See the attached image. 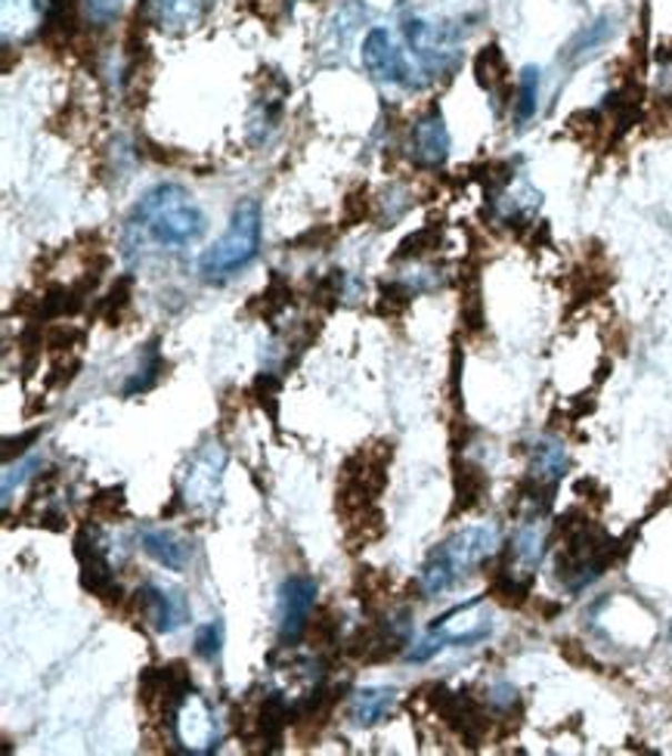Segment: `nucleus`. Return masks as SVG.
Masks as SVG:
<instances>
[{
	"label": "nucleus",
	"instance_id": "f257e3e1",
	"mask_svg": "<svg viewBox=\"0 0 672 756\" xmlns=\"http://www.w3.org/2000/svg\"><path fill=\"white\" fill-rule=\"evenodd\" d=\"M205 214L192 202V195L177 183H161L149 190L140 205L133 208L128 233L131 242H152L159 249H183L199 242L205 233Z\"/></svg>",
	"mask_w": 672,
	"mask_h": 756
},
{
	"label": "nucleus",
	"instance_id": "f03ea898",
	"mask_svg": "<svg viewBox=\"0 0 672 756\" xmlns=\"http://www.w3.org/2000/svg\"><path fill=\"white\" fill-rule=\"evenodd\" d=\"M499 550V527L483 524V527H465L450 540H443L438 550L431 552L422 564V574L415 579L422 598L450 593L462 579L471 577L478 567L490 562Z\"/></svg>",
	"mask_w": 672,
	"mask_h": 756
},
{
	"label": "nucleus",
	"instance_id": "7ed1b4c3",
	"mask_svg": "<svg viewBox=\"0 0 672 756\" xmlns=\"http://www.w3.org/2000/svg\"><path fill=\"white\" fill-rule=\"evenodd\" d=\"M261 249V205L254 199H242L233 208L230 226L223 236L202 254L199 273L205 282H223L242 270Z\"/></svg>",
	"mask_w": 672,
	"mask_h": 756
},
{
	"label": "nucleus",
	"instance_id": "20e7f679",
	"mask_svg": "<svg viewBox=\"0 0 672 756\" xmlns=\"http://www.w3.org/2000/svg\"><path fill=\"white\" fill-rule=\"evenodd\" d=\"M394 456V444H369L360 446L348 462L341 465V481H338V512L341 518H353L369 505H375L381 490L388 487V465Z\"/></svg>",
	"mask_w": 672,
	"mask_h": 756
},
{
	"label": "nucleus",
	"instance_id": "39448f33",
	"mask_svg": "<svg viewBox=\"0 0 672 756\" xmlns=\"http://www.w3.org/2000/svg\"><path fill=\"white\" fill-rule=\"evenodd\" d=\"M140 704L147 710L149 719L156 723H174L177 710L183 707V700L192 695V676L187 664H164V667H147L137 685Z\"/></svg>",
	"mask_w": 672,
	"mask_h": 756
},
{
	"label": "nucleus",
	"instance_id": "423d86ee",
	"mask_svg": "<svg viewBox=\"0 0 672 756\" xmlns=\"http://www.w3.org/2000/svg\"><path fill=\"white\" fill-rule=\"evenodd\" d=\"M223 465H227V453L223 446L205 444L190 460V468L183 475V505L192 508L195 515H211L220 505V490H223Z\"/></svg>",
	"mask_w": 672,
	"mask_h": 756
},
{
	"label": "nucleus",
	"instance_id": "0eeeda50",
	"mask_svg": "<svg viewBox=\"0 0 672 756\" xmlns=\"http://www.w3.org/2000/svg\"><path fill=\"white\" fill-rule=\"evenodd\" d=\"M131 605L137 611V617L149 623L156 633H177L183 623L190 621V602L174 586L147 583L143 589H137L131 595Z\"/></svg>",
	"mask_w": 672,
	"mask_h": 756
},
{
	"label": "nucleus",
	"instance_id": "6e6552de",
	"mask_svg": "<svg viewBox=\"0 0 672 756\" xmlns=\"http://www.w3.org/2000/svg\"><path fill=\"white\" fill-rule=\"evenodd\" d=\"M313 605H317V579L294 574L282 583V598H279V638L285 645H294L298 638H304L308 623L313 617Z\"/></svg>",
	"mask_w": 672,
	"mask_h": 756
},
{
	"label": "nucleus",
	"instance_id": "1a4fd4ad",
	"mask_svg": "<svg viewBox=\"0 0 672 756\" xmlns=\"http://www.w3.org/2000/svg\"><path fill=\"white\" fill-rule=\"evenodd\" d=\"M431 707L440 713V719L453 728L459 738H465L468 744H481L487 728H490V716L483 710L474 697L462 695V692H450L438 685L431 695Z\"/></svg>",
	"mask_w": 672,
	"mask_h": 756
},
{
	"label": "nucleus",
	"instance_id": "9d476101",
	"mask_svg": "<svg viewBox=\"0 0 672 756\" xmlns=\"http://www.w3.org/2000/svg\"><path fill=\"white\" fill-rule=\"evenodd\" d=\"M74 555H78V567H81V586L93 593L97 598H103L106 605L121 602L118 595L116 574H112V562L100 546V540L90 534V527H81V534L74 540Z\"/></svg>",
	"mask_w": 672,
	"mask_h": 756
},
{
	"label": "nucleus",
	"instance_id": "9b49d317",
	"mask_svg": "<svg viewBox=\"0 0 672 756\" xmlns=\"http://www.w3.org/2000/svg\"><path fill=\"white\" fill-rule=\"evenodd\" d=\"M363 65L381 84H410V65L384 29H372L365 34Z\"/></svg>",
	"mask_w": 672,
	"mask_h": 756
},
{
	"label": "nucleus",
	"instance_id": "f8f14e48",
	"mask_svg": "<svg viewBox=\"0 0 672 756\" xmlns=\"http://www.w3.org/2000/svg\"><path fill=\"white\" fill-rule=\"evenodd\" d=\"M403 642H407V636L397 623L372 621L348 642V657L360 661V664H381V661H391L403 648Z\"/></svg>",
	"mask_w": 672,
	"mask_h": 756
},
{
	"label": "nucleus",
	"instance_id": "ddd939ff",
	"mask_svg": "<svg viewBox=\"0 0 672 756\" xmlns=\"http://www.w3.org/2000/svg\"><path fill=\"white\" fill-rule=\"evenodd\" d=\"M412 162L419 168H440L450 155V131H447V121L440 115L438 109H431L428 115L412 124Z\"/></svg>",
	"mask_w": 672,
	"mask_h": 756
},
{
	"label": "nucleus",
	"instance_id": "4468645a",
	"mask_svg": "<svg viewBox=\"0 0 672 756\" xmlns=\"http://www.w3.org/2000/svg\"><path fill=\"white\" fill-rule=\"evenodd\" d=\"M174 728L180 735V742L187 744L190 750H205V747H214L218 742V726H214V716L205 707L202 697L190 695L183 700V707L177 710Z\"/></svg>",
	"mask_w": 672,
	"mask_h": 756
},
{
	"label": "nucleus",
	"instance_id": "2eb2a0df",
	"mask_svg": "<svg viewBox=\"0 0 672 756\" xmlns=\"http://www.w3.org/2000/svg\"><path fill=\"white\" fill-rule=\"evenodd\" d=\"M214 0H147V16L168 31H190L195 29L208 13Z\"/></svg>",
	"mask_w": 672,
	"mask_h": 756
},
{
	"label": "nucleus",
	"instance_id": "dca6fc26",
	"mask_svg": "<svg viewBox=\"0 0 672 756\" xmlns=\"http://www.w3.org/2000/svg\"><path fill=\"white\" fill-rule=\"evenodd\" d=\"M140 546H143L149 558H156L168 571H183L187 562H190L187 540L177 536L174 531H164V527H143L140 531Z\"/></svg>",
	"mask_w": 672,
	"mask_h": 756
},
{
	"label": "nucleus",
	"instance_id": "f3484780",
	"mask_svg": "<svg viewBox=\"0 0 672 756\" xmlns=\"http://www.w3.org/2000/svg\"><path fill=\"white\" fill-rule=\"evenodd\" d=\"M397 707V688H363L351 700L353 726L372 728L384 723Z\"/></svg>",
	"mask_w": 672,
	"mask_h": 756
},
{
	"label": "nucleus",
	"instance_id": "a211bd4d",
	"mask_svg": "<svg viewBox=\"0 0 672 756\" xmlns=\"http://www.w3.org/2000/svg\"><path fill=\"white\" fill-rule=\"evenodd\" d=\"M474 74H478V84L497 103L509 93V62H505V57H502V50L497 44L483 47L481 53L474 57Z\"/></svg>",
	"mask_w": 672,
	"mask_h": 756
},
{
	"label": "nucleus",
	"instance_id": "6ab92c4d",
	"mask_svg": "<svg viewBox=\"0 0 672 756\" xmlns=\"http://www.w3.org/2000/svg\"><path fill=\"white\" fill-rule=\"evenodd\" d=\"M614 31H616L614 16H601V19H595L592 26H585L583 31H576V34H573V41L564 47V53H561V57H564V62H570V65L589 60L595 50H601V47L614 38Z\"/></svg>",
	"mask_w": 672,
	"mask_h": 756
},
{
	"label": "nucleus",
	"instance_id": "aec40b11",
	"mask_svg": "<svg viewBox=\"0 0 672 756\" xmlns=\"http://www.w3.org/2000/svg\"><path fill=\"white\" fill-rule=\"evenodd\" d=\"M490 490V477L483 468L471 465V462H455V503H453V515L459 512H471L483 503Z\"/></svg>",
	"mask_w": 672,
	"mask_h": 756
},
{
	"label": "nucleus",
	"instance_id": "412c9836",
	"mask_svg": "<svg viewBox=\"0 0 672 756\" xmlns=\"http://www.w3.org/2000/svg\"><path fill=\"white\" fill-rule=\"evenodd\" d=\"M540 69L536 65H526L524 72L518 74V88H514L512 100V115L518 128H524L526 121L536 115L540 109Z\"/></svg>",
	"mask_w": 672,
	"mask_h": 756
},
{
	"label": "nucleus",
	"instance_id": "4be33fe9",
	"mask_svg": "<svg viewBox=\"0 0 672 756\" xmlns=\"http://www.w3.org/2000/svg\"><path fill=\"white\" fill-rule=\"evenodd\" d=\"M348 524V550H365L369 543H375L384 536V515L379 512V505H369L363 512H357L353 518L344 521Z\"/></svg>",
	"mask_w": 672,
	"mask_h": 756
},
{
	"label": "nucleus",
	"instance_id": "5701e85b",
	"mask_svg": "<svg viewBox=\"0 0 672 756\" xmlns=\"http://www.w3.org/2000/svg\"><path fill=\"white\" fill-rule=\"evenodd\" d=\"M289 304H292V285L282 280V276H273L270 285L258 295V301L251 304V311L261 313L263 320H273V316H279Z\"/></svg>",
	"mask_w": 672,
	"mask_h": 756
},
{
	"label": "nucleus",
	"instance_id": "b1692460",
	"mask_svg": "<svg viewBox=\"0 0 672 756\" xmlns=\"http://www.w3.org/2000/svg\"><path fill=\"white\" fill-rule=\"evenodd\" d=\"M357 598L360 605H365L369 611H379L384 605V595L391 593V577L388 574H375L372 567H363L357 574Z\"/></svg>",
	"mask_w": 672,
	"mask_h": 756
},
{
	"label": "nucleus",
	"instance_id": "393cba45",
	"mask_svg": "<svg viewBox=\"0 0 672 756\" xmlns=\"http://www.w3.org/2000/svg\"><path fill=\"white\" fill-rule=\"evenodd\" d=\"M338 629H341V621L335 617L332 608H320L308 623V633L304 636L317 645V648H329L338 642Z\"/></svg>",
	"mask_w": 672,
	"mask_h": 756
},
{
	"label": "nucleus",
	"instance_id": "a878e982",
	"mask_svg": "<svg viewBox=\"0 0 672 756\" xmlns=\"http://www.w3.org/2000/svg\"><path fill=\"white\" fill-rule=\"evenodd\" d=\"M128 508V496H124V487H109L100 490L93 500H90V518L97 521H116L118 515H124Z\"/></svg>",
	"mask_w": 672,
	"mask_h": 756
},
{
	"label": "nucleus",
	"instance_id": "bb28decb",
	"mask_svg": "<svg viewBox=\"0 0 672 756\" xmlns=\"http://www.w3.org/2000/svg\"><path fill=\"white\" fill-rule=\"evenodd\" d=\"M161 370H164V363H161L159 351H156V344L147 351V363H143V370H137V375H133L131 382L124 385V397H133V394H143V391H149V387L159 382Z\"/></svg>",
	"mask_w": 672,
	"mask_h": 756
},
{
	"label": "nucleus",
	"instance_id": "cd10ccee",
	"mask_svg": "<svg viewBox=\"0 0 672 756\" xmlns=\"http://www.w3.org/2000/svg\"><path fill=\"white\" fill-rule=\"evenodd\" d=\"M440 245V226H424V230H419V233H412L410 239H403V245H400V252H397V258H422V254L434 252Z\"/></svg>",
	"mask_w": 672,
	"mask_h": 756
},
{
	"label": "nucleus",
	"instance_id": "c85d7f7f",
	"mask_svg": "<svg viewBox=\"0 0 672 756\" xmlns=\"http://www.w3.org/2000/svg\"><path fill=\"white\" fill-rule=\"evenodd\" d=\"M131 285H133L131 276H121V280L112 285V292L103 298V304H100V313H103L109 323H116L118 316H121V311H124V308L131 304Z\"/></svg>",
	"mask_w": 672,
	"mask_h": 756
},
{
	"label": "nucleus",
	"instance_id": "c756f323",
	"mask_svg": "<svg viewBox=\"0 0 672 756\" xmlns=\"http://www.w3.org/2000/svg\"><path fill=\"white\" fill-rule=\"evenodd\" d=\"M462 320H465L468 332H481L483 329V301L478 282H471V289L462 298Z\"/></svg>",
	"mask_w": 672,
	"mask_h": 756
},
{
	"label": "nucleus",
	"instance_id": "7c9ffc66",
	"mask_svg": "<svg viewBox=\"0 0 672 756\" xmlns=\"http://www.w3.org/2000/svg\"><path fill=\"white\" fill-rule=\"evenodd\" d=\"M220 638H223L220 623H205V626L195 633V654L205 657V661H214L220 652Z\"/></svg>",
	"mask_w": 672,
	"mask_h": 756
},
{
	"label": "nucleus",
	"instance_id": "2f4dec72",
	"mask_svg": "<svg viewBox=\"0 0 672 756\" xmlns=\"http://www.w3.org/2000/svg\"><path fill=\"white\" fill-rule=\"evenodd\" d=\"M84 13L93 26H109L121 13V0H84Z\"/></svg>",
	"mask_w": 672,
	"mask_h": 756
},
{
	"label": "nucleus",
	"instance_id": "473e14b6",
	"mask_svg": "<svg viewBox=\"0 0 672 756\" xmlns=\"http://www.w3.org/2000/svg\"><path fill=\"white\" fill-rule=\"evenodd\" d=\"M381 298H384V311L400 313V311H407V304H410V298H412V289H407L403 282H384V285H381Z\"/></svg>",
	"mask_w": 672,
	"mask_h": 756
},
{
	"label": "nucleus",
	"instance_id": "72a5a7b5",
	"mask_svg": "<svg viewBox=\"0 0 672 756\" xmlns=\"http://www.w3.org/2000/svg\"><path fill=\"white\" fill-rule=\"evenodd\" d=\"M372 214V199L365 190H357L344 199V223H363Z\"/></svg>",
	"mask_w": 672,
	"mask_h": 756
},
{
	"label": "nucleus",
	"instance_id": "f704fd0d",
	"mask_svg": "<svg viewBox=\"0 0 672 756\" xmlns=\"http://www.w3.org/2000/svg\"><path fill=\"white\" fill-rule=\"evenodd\" d=\"M254 394H258L261 406L267 403V410H270V419H277V394H279L277 375H270V372L258 375V382H254Z\"/></svg>",
	"mask_w": 672,
	"mask_h": 756
},
{
	"label": "nucleus",
	"instance_id": "c9c22d12",
	"mask_svg": "<svg viewBox=\"0 0 672 756\" xmlns=\"http://www.w3.org/2000/svg\"><path fill=\"white\" fill-rule=\"evenodd\" d=\"M341 282H344V276L338 270H332L325 280L317 282V301H322L325 308H335L338 298H341Z\"/></svg>",
	"mask_w": 672,
	"mask_h": 756
},
{
	"label": "nucleus",
	"instance_id": "e433bc0d",
	"mask_svg": "<svg viewBox=\"0 0 672 756\" xmlns=\"http://www.w3.org/2000/svg\"><path fill=\"white\" fill-rule=\"evenodd\" d=\"M38 437H41V429H31V431H26L22 437H16V441H7V444H3V462L10 465L13 453H16V456H22V453L29 450V444H34Z\"/></svg>",
	"mask_w": 672,
	"mask_h": 756
}]
</instances>
